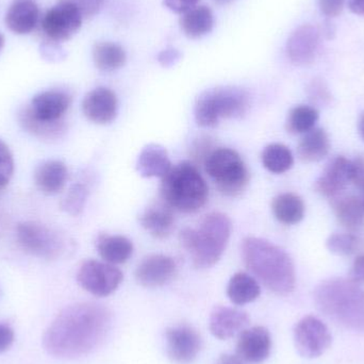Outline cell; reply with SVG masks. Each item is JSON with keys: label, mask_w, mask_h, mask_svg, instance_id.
<instances>
[{"label": "cell", "mask_w": 364, "mask_h": 364, "mask_svg": "<svg viewBox=\"0 0 364 364\" xmlns=\"http://www.w3.org/2000/svg\"><path fill=\"white\" fill-rule=\"evenodd\" d=\"M14 339L13 329L8 325L0 323V354L6 352L12 346Z\"/></svg>", "instance_id": "b9f144b4"}, {"label": "cell", "mask_w": 364, "mask_h": 364, "mask_svg": "<svg viewBox=\"0 0 364 364\" xmlns=\"http://www.w3.org/2000/svg\"><path fill=\"white\" fill-rule=\"evenodd\" d=\"M68 179V170L59 160H49L36 168L34 181L41 192L55 195L61 192Z\"/></svg>", "instance_id": "cb8c5ba5"}, {"label": "cell", "mask_w": 364, "mask_h": 364, "mask_svg": "<svg viewBox=\"0 0 364 364\" xmlns=\"http://www.w3.org/2000/svg\"><path fill=\"white\" fill-rule=\"evenodd\" d=\"M363 193H364V188H363ZM363 207H364V194H363Z\"/></svg>", "instance_id": "816d5d0a"}, {"label": "cell", "mask_w": 364, "mask_h": 364, "mask_svg": "<svg viewBox=\"0 0 364 364\" xmlns=\"http://www.w3.org/2000/svg\"><path fill=\"white\" fill-rule=\"evenodd\" d=\"M215 1L218 2V4H230V2H232L233 0H215Z\"/></svg>", "instance_id": "681fc988"}, {"label": "cell", "mask_w": 364, "mask_h": 364, "mask_svg": "<svg viewBox=\"0 0 364 364\" xmlns=\"http://www.w3.org/2000/svg\"><path fill=\"white\" fill-rule=\"evenodd\" d=\"M352 182V160L346 157L335 158L325 168L316 182V192L329 198L341 194L342 191Z\"/></svg>", "instance_id": "d6986e66"}, {"label": "cell", "mask_w": 364, "mask_h": 364, "mask_svg": "<svg viewBox=\"0 0 364 364\" xmlns=\"http://www.w3.org/2000/svg\"><path fill=\"white\" fill-rule=\"evenodd\" d=\"M14 158L8 145L0 140V188H4L14 174Z\"/></svg>", "instance_id": "d590c367"}, {"label": "cell", "mask_w": 364, "mask_h": 364, "mask_svg": "<svg viewBox=\"0 0 364 364\" xmlns=\"http://www.w3.org/2000/svg\"><path fill=\"white\" fill-rule=\"evenodd\" d=\"M119 102L114 92L108 87H96L85 95L82 112L89 121L98 125H107L114 121Z\"/></svg>", "instance_id": "9a60e30c"}, {"label": "cell", "mask_w": 364, "mask_h": 364, "mask_svg": "<svg viewBox=\"0 0 364 364\" xmlns=\"http://www.w3.org/2000/svg\"><path fill=\"white\" fill-rule=\"evenodd\" d=\"M261 289L258 282L246 273H237L229 280L227 295L231 303L243 306L252 303L260 296Z\"/></svg>", "instance_id": "f546056e"}, {"label": "cell", "mask_w": 364, "mask_h": 364, "mask_svg": "<svg viewBox=\"0 0 364 364\" xmlns=\"http://www.w3.org/2000/svg\"><path fill=\"white\" fill-rule=\"evenodd\" d=\"M352 182L357 188H364V157L358 156L352 160Z\"/></svg>", "instance_id": "ab89813d"}, {"label": "cell", "mask_w": 364, "mask_h": 364, "mask_svg": "<svg viewBox=\"0 0 364 364\" xmlns=\"http://www.w3.org/2000/svg\"><path fill=\"white\" fill-rule=\"evenodd\" d=\"M166 338L168 357L175 363H192L200 352V335L190 325L170 327L166 329Z\"/></svg>", "instance_id": "7c38bea8"}, {"label": "cell", "mask_w": 364, "mask_h": 364, "mask_svg": "<svg viewBox=\"0 0 364 364\" xmlns=\"http://www.w3.org/2000/svg\"><path fill=\"white\" fill-rule=\"evenodd\" d=\"M16 237L26 252L45 260L59 259L70 248V242L62 233L42 223H21Z\"/></svg>", "instance_id": "ba28073f"}, {"label": "cell", "mask_w": 364, "mask_h": 364, "mask_svg": "<svg viewBox=\"0 0 364 364\" xmlns=\"http://www.w3.org/2000/svg\"><path fill=\"white\" fill-rule=\"evenodd\" d=\"M160 193L164 203L172 209L194 213L207 203L209 190L197 166L182 161L162 178Z\"/></svg>", "instance_id": "277c9868"}, {"label": "cell", "mask_w": 364, "mask_h": 364, "mask_svg": "<svg viewBox=\"0 0 364 364\" xmlns=\"http://www.w3.org/2000/svg\"><path fill=\"white\" fill-rule=\"evenodd\" d=\"M262 164L269 172L282 174L292 168L294 158L292 151L286 145L274 143L267 145L263 151Z\"/></svg>", "instance_id": "1f68e13d"}, {"label": "cell", "mask_w": 364, "mask_h": 364, "mask_svg": "<svg viewBox=\"0 0 364 364\" xmlns=\"http://www.w3.org/2000/svg\"><path fill=\"white\" fill-rule=\"evenodd\" d=\"M96 68L102 72H114L125 65L127 55L121 45L112 42L96 43L93 47Z\"/></svg>", "instance_id": "4dcf8cb0"}, {"label": "cell", "mask_w": 364, "mask_h": 364, "mask_svg": "<svg viewBox=\"0 0 364 364\" xmlns=\"http://www.w3.org/2000/svg\"><path fill=\"white\" fill-rule=\"evenodd\" d=\"M350 280L359 286L364 284V255L357 257L356 260L353 263L350 272Z\"/></svg>", "instance_id": "7bdbcfd3"}, {"label": "cell", "mask_w": 364, "mask_h": 364, "mask_svg": "<svg viewBox=\"0 0 364 364\" xmlns=\"http://www.w3.org/2000/svg\"><path fill=\"white\" fill-rule=\"evenodd\" d=\"M335 28H333V23H328V21H327L326 25H325L324 27V34L326 36V38H333V36H335Z\"/></svg>", "instance_id": "7dc6e473"}, {"label": "cell", "mask_w": 364, "mask_h": 364, "mask_svg": "<svg viewBox=\"0 0 364 364\" xmlns=\"http://www.w3.org/2000/svg\"><path fill=\"white\" fill-rule=\"evenodd\" d=\"M212 142L207 136L197 139L192 146V156L197 162L205 164L208 156L212 153Z\"/></svg>", "instance_id": "74e56055"}, {"label": "cell", "mask_w": 364, "mask_h": 364, "mask_svg": "<svg viewBox=\"0 0 364 364\" xmlns=\"http://www.w3.org/2000/svg\"><path fill=\"white\" fill-rule=\"evenodd\" d=\"M250 318L243 310L216 306L210 316V333L220 340H228L247 328Z\"/></svg>", "instance_id": "e0dca14e"}, {"label": "cell", "mask_w": 364, "mask_h": 364, "mask_svg": "<svg viewBox=\"0 0 364 364\" xmlns=\"http://www.w3.org/2000/svg\"><path fill=\"white\" fill-rule=\"evenodd\" d=\"M62 1L70 2L78 9L83 18H90L100 12V9L104 6L105 0H62Z\"/></svg>", "instance_id": "8d00e7d4"}, {"label": "cell", "mask_w": 364, "mask_h": 364, "mask_svg": "<svg viewBox=\"0 0 364 364\" xmlns=\"http://www.w3.org/2000/svg\"><path fill=\"white\" fill-rule=\"evenodd\" d=\"M172 168L168 151L159 144L146 145L136 160V171L144 178L162 179Z\"/></svg>", "instance_id": "44dd1931"}, {"label": "cell", "mask_w": 364, "mask_h": 364, "mask_svg": "<svg viewBox=\"0 0 364 364\" xmlns=\"http://www.w3.org/2000/svg\"><path fill=\"white\" fill-rule=\"evenodd\" d=\"M250 107V95L237 87H218L203 92L195 104V121L203 128L215 127L220 119H240Z\"/></svg>", "instance_id": "5b68a950"}, {"label": "cell", "mask_w": 364, "mask_h": 364, "mask_svg": "<svg viewBox=\"0 0 364 364\" xmlns=\"http://www.w3.org/2000/svg\"><path fill=\"white\" fill-rule=\"evenodd\" d=\"M111 314L96 303H77L64 308L49 325L43 346L59 359H76L93 352L110 329Z\"/></svg>", "instance_id": "6da1fadb"}, {"label": "cell", "mask_w": 364, "mask_h": 364, "mask_svg": "<svg viewBox=\"0 0 364 364\" xmlns=\"http://www.w3.org/2000/svg\"><path fill=\"white\" fill-rule=\"evenodd\" d=\"M271 350V333L265 327L254 326L246 328L239 335L237 355L246 363H263L269 358Z\"/></svg>", "instance_id": "2e32d148"}, {"label": "cell", "mask_w": 364, "mask_h": 364, "mask_svg": "<svg viewBox=\"0 0 364 364\" xmlns=\"http://www.w3.org/2000/svg\"><path fill=\"white\" fill-rule=\"evenodd\" d=\"M331 149L328 134L322 128H314L306 132L297 147V155L306 164L318 162L326 157Z\"/></svg>", "instance_id": "4316f807"}, {"label": "cell", "mask_w": 364, "mask_h": 364, "mask_svg": "<svg viewBox=\"0 0 364 364\" xmlns=\"http://www.w3.org/2000/svg\"><path fill=\"white\" fill-rule=\"evenodd\" d=\"M348 8L357 15H364V0H348Z\"/></svg>", "instance_id": "bcb514c9"}, {"label": "cell", "mask_w": 364, "mask_h": 364, "mask_svg": "<svg viewBox=\"0 0 364 364\" xmlns=\"http://www.w3.org/2000/svg\"><path fill=\"white\" fill-rule=\"evenodd\" d=\"M333 209L340 224L348 230H359L364 226L363 203L358 197L338 195L333 198Z\"/></svg>", "instance_id": "484cf974"}, {"label": "cell", "mask_w": 364, "mask_h": 364, "mask_svg": "<svg viewBox=\"0 0 364 364\" xmlns=\"http://www.w3.org/2000/svg\"><path fill=\"white\" fill-rule=\"evenodd\" d=\"M318 119V112L316 109L301 105L290 111L287 119L286 128L290 134H306L314 129Z\"/></svg>", "instance_id": "d6a6232c"}, {"label": "cell", "mask_w": 364, "mask_h": 364, "mask_svg": "<svg viewBox=\"0 0 364 364\" xmlns=\"http://www.w3.org/2000/svg\"><path fill=\"white\" fill-rule=\"evenodd\" d=\"M96 248L105 262L113 265L127 262L134 252L132 242L128 237L119 235L102 233L98 235Z\"/></svg>", "instance_id": "d4e9b609"}, {"label": "cell", "mask_w": 364, "mask_h": 364, "mask_svg": "<svg viewBox=\"0 0 364 364\" xmlns=\"http://www.w3.org/2000/svg\"><path fill=\"white\" fill-rule=\"evenodd\" d=\"M176 273L174 259L166 255H151L136 267V279L145 288H158L168 284Z\"/></svg>", "instance_id": "5bb4252c"}, {"label": "cell", "mask_w": 364, "mask_h": 364, "mask_svg": "<svg viewBox=\"0 0 364 364\" xmlns=\"http://www.w3.org/2000/svg\"><path fill=\"white\" fill-rule=\"evenodd\" d=\"M320 47V31L314 26L303 25L291 33L287 55L294 65H309L316 60Z\"/></svg>", "instance_id": "4fadbf2b"}, {"label": "cell", "mask_w": 364, "mask_h": 364, "mask_svg": "<svg viewBox=\"0 0 364 364\" xmlns=\"http://www.w3.org/2000/svg\"><path fill=\"white\" fill-rule=\"evenodd\" d=\"M331 341L328 327L316 316H305L295 326V348L305 358H318L328 350Z\"/></svg>", "instance_id": "30bf717a"}, {"label": "cell", "mask_w": 364, "mask_h": 364, "mask_svg": "<svg viewBox=\"0 0 364 364\" xmlns=\"http://www.w3.org/2000/svg\"><path fill=\"white\" fill-rule=\"evenodd\" d=\"M203 166L218 190L226 196H239L250 181V172L243 159L233 149H213Z\"/></svg>", "instance_id": "52a82bcc"}, {"label": "cell", "mask_w": 364, "mask_h": 364, "mask_svg": "<svg viewBox=\"0 0 364 364\" xmlns=\"http://www.w3.org/2000/svg\"><path fill=\"white\" fill-rule=\"evenodd\" d=\"M241 252L244 264L269 291L278 295L294 291V264L279 246L261 237H248L242 243Z\"/></svg>", "instance_id": "7a4b0ae2"}, {"label": "cell", "mask_w": 364, "mask_h": 364, "mask_svg": "<svg viewBox=\"0 0 364 364\" xmlns=\"http://www.w3.org/2000/svg\"><path fill=\"white\" fill-rule=\"evenodd\" d=\"M181 55L178 50L174 48H168L159 53L158 61L164 68H171V66L175 65L181 60Z\"/></svg>", "instance_id": "ee69618b"}, {"label": "cell", "mask_w": 364, "mask_h": 364, "mask_svg": "<svg viewBox=\"0 0 364 364\" xmlns=\"http://www.w3.org/2000/svg\"><path fill=\"white\" fill-rule=\"evenodd\" d=\"M19 125L23 130L38 140L53 142L59 140L66 132V123L60 122H46L34 117L29 107H23L18 112Z\"/></svg>", "instance_id": "603a6c76"}, {"label": "cell", "mask_w": 364, "mask_h": 364, "mask_svg": "<svg viewBox=\"0 0 364 364\" xmlns=\"http://www.w3.org/2000/svg\"><path fill=\"white\" fill-rule=\"evenodd\" d=\"M274 215L284 225H294L301 222L305 215V203L294 193H282L272 203Z\"/></svg>", "instance_id": "f1b7e54d"}, {"label": "cell", "mask_w": 364, "mask_h": 364, "mask_svg": "<svg viewBox=\"0 0 364 364\" xmlns=\"http://www.w3.org/2000/svg\"><path fill=\"white\" fill-rule=\"evenodd\" d=\"M213 26V13L209 6H196L183 13L181 18L182 32L190 38H199L210 33Z\"/></svg>", "instance_id": "83f0119b"}, {"label": "cell", "mask_w": 364, "mask_h": 364, "mask_svg": "<svg viewBox=\"0 0 364 364\" xmlns=\"http://www.w3.org/2000/svg\"><path fill=\"white\" fill-rule=\"evenodd\" d=\"M359 132H360L361 138L364 140V113L361 115L360 121H359Z\"/></svg>", "instance_id": "c3c4849f"}, {"label": "cell", "mask_w": 364, "mask_h": 364, "mask_svg": "<svg viewBox=\"0 0 364 364\" xmlns=\"http://www.w3.org/2000/svg\"><path fill=\"white\" fill-rule=\"evenodd\" d=\"M346 0H318V6L323 14L327 17H337L344 9Z\"/></svg>", "instance_id": "f35d334b"}, {"label": "cell", "mask_w": 364, "mask_h": 364, "mask_svg": "<svg viewBox=\"0 0 364 364\" xmlns=\"http://www.w3.org/2000/svg\"><path fill=\"white\" fill-rule=\"evenodd\" d=\"M40 21L38 4L32 0H16L11 4L6 14V25L17 34L33 31Z\"/></svg>", "instance_id": "7402d4cb"}, {"label": "cell", "mask_w": 364, "mask_h": 364, "mask_svg": "<svg viewBox=\"0 0 364 364\" xmlns=\"http://www.w3.org/2000/svg\"><path fill=\"white\" fill-rule=\"evenodd\" d=\"M72 105L70 94L61 90H49L42 92L32 98L29 109L34 117L42 121H63L64 115Z\"/></svg>", "instance_id": "ac0fdd59"}, {"label": "cell", "mask_w": 364, "mask_h": 364, "mask_svg": "<svg viewBox=\"0 0 364 364\" xmlns=\"http://www.w3.org/2000/svg\"><path fill=\"white\" fill-rule=\"evenodd\" d=\"M215 364H245L237 355L223 354L218 357Z\"/></svg>", "instance_id": "f6af8a7d"}, {"label": "cell", "mask_w": 364, "mask_h": 364, "mask_svg": "<svg viewBox=\"0 0 364 364\" xmlns=\"http://www.w3.org/2000/svg\"><path fill=\"white\" fill-rule=\"evenodd\" d=\"M4 36H2L1 33H0V51H1L2 47H4Z\"/></svg>", "instance_id": "f907efd6"}, {"label": "cell", "mask_w": 364, "mask_h": 364, "mask_svg": "<svg viewBox=\"0 0 364 364\" xmlns=\"http://www.w3.org/2000/svg\"><path fill=\"white\" fill-rule=\"evenodd\" d=\"M194 245L191 250L193 265L205 269L214 267L222 258L231 235V220L226 214L212 212L195 229Z\"/></svg>", "instance_id": "8992f818"}, {"label": "cell", "mask_w": 364, "mask_h": 364, "mask_svg": "<svg viewBox=\"0 0 364 364\" xmlns=\"http://www.w3.org/2000/svg\"><path fill=\"white\" fill-rule=\"evenodd\" d=\"M199 0H164L166 8L179 14H183L186 11L195 8Z\"/></svg>", "instance_id": "60d3db41"}, {"label": "cell", "mask_w": 364, "mask_h": 364, "mask_svg": "<svg viewBox=\"0 0 364 364\" xmlns=\"http://www.w3.org/2000/svg\"><path fill=\"white\" fill-rule=\"evenodd\" d=\"M359 239L353 233H335L327 240V248L340 256L354 254L359 247Z\"/></svg>", "instance_id": "e575fe53"}, {"label": "cell", "mask_w": 364, "mask_h": 364, "mask_svg": "<svg viewBox=\"0 0 364 364\" xmlns=\"http://www.w3.org/2000/svg\"><path fill=\"white\" fill-rule=\"evenodd\" d=\"M82 21V15L76 6L59 0L43 16L41 25L45 36L51 42H63L70 40L80 29Z\"/></svg>", "instance_id": "8fae6325"}, {"label": "cell", "mask_w": 364, "mask_h": 364, "mask_svg": "<svg viewBox=\"0 0 364 364\" xmlns=\"http://www.w3.org/2000/svg\"><path fill=\"white\" fill-rule=\"evenodd\" d=\"M139 222L156 239H166L174 229L173 209L164 201L153 203L143 211Z\"/></svg>", "instance_id": "ffe728a7"}, {"label": "cell", "mask_w": 364, "mask_h": 364, "mask_svg": "<svg viewBox=\"0 0 364 364\" xmlns=\"http://www.w3.org/2000/svg\"><path fill=\"white\" fill-rule=\"evenodd\" d=\"M121 269L110 263L87 260L79 267L77 282L94 296L106 297L117 290L123 282Z\"/></svg>", "instance_id": "9c48e42d"}, {"label": "cell", "mask_w": 364, "mask_h": 364, "mask_svg": "<svg viewBox=\"0 0 364 364\" xmlns=\"http://www.w3.org/2000/svg\"><path fill=\"white\" fill-rule=\"evenodd\" d=\"M89 196L87 186L80 182L73 184L61 201V208L66 213L73 216L79 215L85 209Z\"/></svg>", "instance_id": "836d02e7"}, {"label": "cell", "mask_w": 364, "mask_h": 364, "mask_svg": "<svg viewBox=\"0 0 364 364\" xmlns=\"http://www.w3.org/2000/svg\"><path fill=\"white\" fill-rule=\"evenodd\" d=\"M2 190H4V188H0V192H1Z\"/></svg>", "instance_id": "f5cc1de1"}, {"label": "cell", "mask_w": 364, "mask_h": 364, "mask_svg": "<svg viewBox=\"0 0 364 364\" xmlns=\"http://www.w3.org/2000/svg\"><path fill=\"white\" fill-rule=\"evenodd\" d=\"M314 301L333 322L364 335V290L359 284L342 278L325 280L316 287Z\"/></svg>", "instance_id": "3957f363"}]
</instances>
